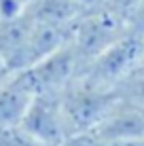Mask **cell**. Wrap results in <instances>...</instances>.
<instances>
[{"label": "cell", "instance_id": "obj_8", "mask_svg": "<svg viewBox=\"0 0 144 146\" xmlns=\"http://www.w3.org/2000/svg\"><path fill=\"white\" fill-rule=\"evenodd\" d=\"M91 7L81 0H34L23 11L32 19L59 28H72Z\"/></svg>", "mask_w": 144, "mask_h": 146}, {"label": "cell", "instance_id": "obj_11", "mask_svg": "<svg viewBox=\"0 0 144 146\" xmlns=\"http://www.w3.org/2000/svg\"><path fill=\"white\" fill-rule=\"evenodd\" d=\"M142 2H144V0H104L102 4H98V7H104V9H108V11H112L121 19H125L127 26H129L131 15L140 9Z\"/></svg>", "mask_w": 144, "mask_h": 146}, {"label": "cell", "instance_id": "obj_19", "mask_svg": "<svg viewBox=\"0 0 144 146\" xmlns=\"http://www.w3.org/2000/svg\"><path fill=\"white\" fill-rule=\"evenodd\" d=\"M104 2V0H96V7H98V4H102Z\"/></svg>", "mask_w": 144, "mask_h": 146}, {"label": "cell", "instance_id": "obj_1", "mask_svg": "<svg viewBox=\"0 0 144 146\" xmlns=\"http://www.w3.org/2000/svg\"><path fill=\"white\" fill-rule=\"evenodd\" d=\"M142 55H144L142 38L127 32L121 40L110 44L106 51H102L100 55L83 64L76 78L98 89L115 91L117 85L133 72Z\"/></svg>", "mask_w": 144, "mask_h": 146}, {"label": "cell", "instance_id": "obj_3", "mask_svg": "<svg viewBox=\"0 0 144 146\" xmlns=\"http://www.w3.org/2000/svg\"><path fill=\"white\" fill-rule=\"evenodd\" d=\"M117 93L108 89H98L83 80L74 78L70 85L62 91V108L66 117L68 135L91 131L108 108L115 104Z\"/></svg>", "mask_w": 144, "mask_h": 146}, {"label": "cell", "instance_id": "obj_20", "mask_svg": "<svg viewBox=\"0 0 144 146\" xmlns=\"http://www.w3.org/2000/svg\"><path fill=\"white\" fill-rule=\"evenodd\" d=\"M142 42H144V40H142Z\"/></svg>", "mask_w": 144, "mask_h": 146}, {"label": "cell", "instance_id": "obj_14", "mask_svg": "<svg viewBox=\"0 0 144 146\" xmlns=\"http://www.w3.org/2000/svg\"><path fill=\"white\" fill-rule=\"evenodd\" d=\"M133 72H142V74H144V55H142V59H140V62H138V66L133 68Z\"/></svg>", "mask_w": 144, "mask_h": 146}, {"label": "cell", "instance_id": "obj_12", "mask_svg": "<svg viewBox=\"0 0 144 146\" xmlns=\"http://www.w3.org/2000/svg\"><path fill=\"white\" fill-rule=\"evenodd\" d=\"M129 32L136 34V36H140L144 40V2L140 4V9L131 15V19H129Z\"/></svg>", "mask_w": 144, "mask_h": 146}, {"label": "cell", "instance_id": "obj_7", "mask_svg": "<svg viewBox=\"0 0 144 146\" xmlns=\"http://www.w3.org/2000/svg\"><path fill=\"white\" fill-rule=\"evenodd\" d=\"M32 98L34 91L21 72H15L9 80H4L0 85V129L21 123Z\"/></svg>", "mask_w": 144, "mask_h": 146}, {"label": "cell", "instance_id": "obj_17", "mask_svg": "<svg viewBox=\"0 0 144 146\" xmlns=\"http://www.w3.org/2000/svg\"><path fill=\"white\" fill-rule=\"evenodd\" d=\"M17 2H19V4H21V7H23V9H26V7H28V4H30V2H34V0H17Z\"/></svg>", "mask_w": 144, "mask_h": 146}, {"label": "cell", "instance_id": "obj_10", "mask_svg": "<svg viewBox=\"0 0 144 146\" xmlns=\"http://www.w3.org/2000/svg\"><path fill=\"white\" fill-rule=\"evenodd\" d=\"M0 146H40L32 135H28L19 125L0 129Z\"/></svg>", "mask_w": 144, "mask_h": 146}, {"label": "cell", "instance_id": "obj_2", "mask_svg": "<svg viewBox=\"0 0 144 146\" xmlns=\"http://www.w3.org/2000/svg\"><path fill=\"white\" fill-rule=\"evenodd\" d=\"M129 32L125 19L104 7H91L89 11L72 26L70 32V42L74 51L81 57V66L96 55L106 51L110 44L121 40Z\"/></svg>", "mask_w": 144, "mask_h": 146}, {"label": "cell", "instance_id": "obj_16", "mask_svg": "<svg viewBox=\"0 0 144 146\" xmlns=\"http://www.w3.org/2000/svg\"><path fill=\"white\" fill-rule=\"evenodd\" d=\"M83 4H87V7H96V0H81Z\"/></svg>", "mask_w": 144, "mask_h": 146}, {"label": "cell", "instance_id": "obj_6", "mask_svg": "<svg viewBox=\"0 0 144 146\" xmlns=\"http://www.w3.org/2000/svg\"><path fill=\"white\" fill-rule=\"evenodd\" d=\"M108 146H123L144 138V106L121 100L117 95L115 104L108 108L102 121L91 129Z\"/></svg>", "mask_w": 144, "mask_h": 146}, {"label": "cell", "instance_id": "obj_13", "mask_svg": "<svg viewBox=\"0 0 144 146\" xmlns=\"http://www.w3.org/2000/svg\"><path fill=\"white\" fill-rule=\"evenodd\" d=\"M13 74H15V72H13L11 68H9V64L4 62V57L0 55V85H2L4 80H9V78L13 76Z\"/></svg>", "mask_w": 144, "mask_h": 146}, {"label": "cell", "instance_id": "obj_18", "mask_svg": "<svg viewBox=\"0 0 144 146\" xmlns=\"http://www.w3.org/2000/svg\"><path fill=\"white\" fill-rule=\"evenodd\" d=\"M40 146H62V144H40Z\"/></svg>", "mask_w": 144, "mask_h": 146}, {"label": "cell", "instance_id": "obj_15", "mask_svg": "<svg viewBox=\"0 0 144 146\" xmlns=\"http://www.w3.org/2000/svg\"><path fill=\"white\" fill-rule=\"evenodd\" d=\"M123 146H144V138L142 140H136V142H127V144H123Z\"/></svg>", "mask_w": 144, "mask_h": 146}, {"label": "cell", "instance_id": "obj_5", "mask_svg": "<svg viewBox=\"0 0 144 146\" xmlns=\"http://www.w3.org/2000/svg\"><path fill=\"white\" fill-rule=\"evenodd\" d=\"M19 127L38 144H62L68 138L62 93H36Z\"/></svg>", "mask_w": 144, "mask_h": 146}, {"label": "cell", "instance_id": "obj_4", "mask_svg": "<svg viewBox=\"0 0 144 146\" xmlns=\"http://www.w3.org/2000/svg\"><path fill=\"white\" fill-rule=\"evenodd\" d=\"M78 70H81V57L74 51L72 42L68 40L66 44L55 49L44 59L21 70V74L36 95V93H62L76 78Z\"/></svg>", "mask_w": 144, "mask_h": 146}, {"label": "cell", "instance_id": "obj_9", "mask_svg": "<svg viewBox=\"0 0 144 146\" xmlns=\"http://www.w3.org/2000/svg\"><path fill=\"white\" fill-rule=\"evenodd\" d=\"M115 93L121 100H127V102H133L138 106H144V74L131 72L129 76L123 78L115 87Z\"/></svg>", "mask_w": 144, "mask_h": 146}]
</instances>
